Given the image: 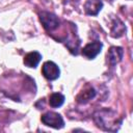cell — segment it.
Listing matches in <instances>:
<instances>
[{
  "label": "cell",
  "instance_id": "obj_7",
  "mask_svg": "<svg viewBox=\"0 0 133 133\" xmlns=\"http://www.w3.org/2000/svg\"><path fill=\"white\" fill-rule=\"evenodd\" d=\"M41 54L36 51H33V52H30L28 53L27 55H25L24 57V64L27 65L28 68H35L38 62L41 61Z\"/></svg>",
  "mask_w": 133,
  "mask_h": 133
},
{
  "label": "cell",
  "instance_id": "obj_8",
  "mask_svg": "<svg viewBox=\"0 0 133 133\" xmlns=\"http://www.w3.org/2000/svg\"><path fill=\"white\" fill-rule=\"evenodd\" d=\"M126 28L123 22H121L118 19L114 20L113 24H112V29H111V35L114 37H119L124 34Z\"/></svg>",
  "mask_w": 133,
  "mask_h": 133
},
{
  "label": "cell",
  "instance_id": "obj_4",
  "mask_svg": "<svg viewBox=\"0 0 133 133\" xmlns=\"http://www.w3.org/2000/svg\"><path fill=\"white\" fill-rule=\"evenodd\" d=\"M102 43L101 42H92L87 44L83 49H82V55L85 56L88 59H92L95 58L102 49Z\"/></svg>",
  "mask_w": 133,
  "mask_h": 133
},
{
  "label": "cell",
  "instance_id": "obj_1",
  "mask_svg": "<svg viewBox=\"0 0 133 133\" xmlns=\"http://www.w3.org/2000/svg\"><path fill=\"white\" fill-rule=\"evenodd\" d=\"M42 122L49 127L55 128V129H60L64 126V122L61 117L60 114L56 112H47L44 115H42Z\"/></svg>",
  "mask_w": 133,
  "mask_h": 133
},
{
  "label": "cell",
  "instance_id": "obj_3",
  "mask_svg": "<svg viewBox=\"0 0 133 133\" xmlns=\"http://www.w3.org/2000/svg\"><path fill=\"white\" fill-rule=\"evenodd\" d=\"M43 75L49 80H55L59 77V68L53 61H46L42 68Z\"/></svg>",
  "mask_w": 133,
  "mask_h": 133
},
{
  "label": "cell",
  "instance_id": "obj_9",
  "mask_svg": "<svg viewBox=\"0 0 133 133\" xmlns=\"http://www.w3.org/2000/svg\"><path fill=\"white\" fill-rule=\"evenodd\" d=\"M95 94H96V92H95L94 88H92V87H88L87 89L83 90V91L77 97V101H78L79 103H85V102L91 100V99L95 97Z\"/></svg>",
  "mask_w": 133,
  "mask_h": 133
},
{
  "label": "cell",
  "instance_id": "obj_2",
  "mask_svg": "<svg viewBox=\"0 0 133 133\" xmlns=\"http://www.w3.org/2000/svg\"><path fill=\"white\" fill-rule=\"evenodd\" d=\"M39 16H41L39 19H41L42 24L44 25V27L48 31L54 30L55 28L58 27V25H59V19L55 15H53L51 12H48V11H43Z\"/></svg>",
  "mask_w": 133,
  "mask_h": 133
},
{
  "label": "cell",
  "instance_id": "obj_6",
  "mask_svg": "<svg viewBox=\"0 0 133 133\" xmlns=\"http://www.w3.org/2000/svg\"><path fill=\"white\" fill-rule=\"evenodd\" d=\"M103 3L100 0H87L84 4V9L87 15L96 16L102 8Z\"/></svg>",
  "mask_w": 133,
  "mask_h": 133
},
{
  "label": "cell",
  "instance_id": "obj_10",
  "mask_svg": "<svg viewBox=\"0 0 133 133\" xmlns=\"http://www.w3.org/2000/svg\"><path fill=\"white\" fill-rule=\"evenodd\" d=\"M64 102V97L59 92H54L50 96L49 104L52 107H60Z\"/></svg>",
  "mask_w": 133,
  "mask_h": 133
},
{
  "label": "cell",
  "instance_id": "obj_5",
  "mask_svg": "<svg viewBox=\"0 0 133 133\" xmlns=\"http://www.w3.org/2000/svg\"><path fill=\"white\" fill-rule=\"evenodd\" d=\"M123 54H124V51L121 47H111L107 53V58L109 63L111 65H114L117 62H119L123 58Z\"/></svg>",
  "mask_w": 133,
  "mask_h": 133
}]
</instances>
